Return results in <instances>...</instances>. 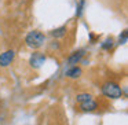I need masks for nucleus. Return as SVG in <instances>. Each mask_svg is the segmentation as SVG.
<instances>
[{
  "instance_id": "1",
  "label": "nucleus",
  "mask_w": 128,
  "mask_h": 125,
  "mask_svg": "<svg viewBox=\"0 0 128 125\" xmlns=\"http://www.w3.org/2000/svg\"><path fill=\"white\" fill-rule=\"evenodd\" d=\"M44 41H46V36L42 33V32H39V30H32V32H29L28 36L25 37L26 45H28L29 48H33V50L40 48L43 44H44Z\"/></svg>"
},
{
  "instance_id": "2",
  "label": "nucleus",
  "mask_w": 128,
  "mask_h": 125,
  "mask_svg": "<svg viewBox=\"0 0 128 125\" xmlns=\"http://www.w3.org/2000/svg\"><path fill=\"white\" fill-rule=\"evenodd\" d=\"M102 92L105 96L112 98V99H120L122 96V89L120 88L118 84L112 83V81H108L102 85Z\"/></svg>"
},
{
  "instance_id": "3",
  "label": "nucleus",
  "mask_w": 128,
  "mask_h": 125,
  "mask_svg": "<svg viewBox=\"0 0 128 125\" xmlns=\"http://www.w3.org/2000/svg\"><path fill=\"white\" fill-rule=\"evenodd\" d=\"M14 58H15V52L12 50L4 51L3 54H0V66H2V67H7L8 65L12 63Z\"/></svg>"
},
{
  "instance_id": "4",
  "label": "nucleus",
  "mask_w": 128,
  "mask_h": 125,
  "mask_svg": "<svg viewBox=\"0 0 128 125\" xmlns=\"http://www.w3.org/2000/svg\"><path fill=\"white\" fill-rule=\"evenodd\" d=\"M44 61H46V56H44V54H42V52H34L33 55L30 56V65L34 67H40Z\"/></svg>"
},
{
  "instance_id": "5",
  "label": "nucleus",
  "mask_w": 128,
  "mask_h": 125,
  "mask_svg": "<svg viewBox=\"0 0 128 125\" xmlns=\"http://www.w3.org/2000/svg\"><path fill=\"white\" fill-rule=\"evenodd\" d=\"M96 107H98V105L94 99H90V100H87V102L80 103V109L83 111H94Z\"/></svg>"
},
{
  "instance_id": "6",
  "label": "nucleus",
  "mask_w": 128,
  "mask_h": 125,
  "mask_svg": "<svg viewBox=\"0 0 128 125\" xmlns=\"http://www.w3.org/2000/svg\"><path fill=\"white\" fill-rule=\"evenodd\" d=\"M83 52H84V51H76V52H73L72 55L69 56V59H68V62H69L70 65H76V63H77V62L81 59V56L84 55Z\"/></svg>"
},
{
  "instance_id": "7",
  "label": "nucleus",
  "mask_w": 128,
  "mask_h": 125,
  "mask_svg": "<svg viewBox=\"0 0 128 125\" xmlns=\"http://www.w3.org/2000/svg\"><path fill=\"white\" fill-rule=\"evenodd\" d=\"M80 74H81V69L77 66H73L72 69H69L66 72V76L69 78H77V77H80Z\"/></svg>"
},
{
  "instance_id": "8",
  "label": "nucleus",
  "mask_w": 128,
  "mask_h": 125,
  "mask_svg": "<svg viewBox=\"0 0 128 125\" xmlns=\"http://www.w3.org/2000/svg\"><path fill=\"white\" fill-rule=\"evenodd\" d=\"M65 33H66V26H61V28H58V29H54V30L51 32V36L58 39V37L65 36Z\"/></svg>"
},
{
  "instance_id": "9",
  "label": "nucleus",
  "mask_w": 128,
  "mask_h": 125,
  "mask_svg": "<svg viewBox=\"0 0 128 125\" xmlns=\"http://www.w3.org/2000/svg\"><path fill=\"white\" fill-rule=\"evenodd\" d=\"M76 99H77L78 103H83V102H87V100L92 99V96L90 94H78L77 96H76Z\"/></svg>"
},
{
  "instance_id": "10",
  "label": "nucleus",
  "mask_w": 128,
  "mask_h": 125,
  "mask_svg": "<svg viewBox=\"0 0 128 125\" xmlns=\"http://www.w3.org/2000/svg\"><path fill=\"white\" fill-rule=\"evenodd\" d=\"M112 47H113V39L109 37V39H106L105 43L102 44V48H103V50H110Z\"/></svg>"
}]
</instances>
